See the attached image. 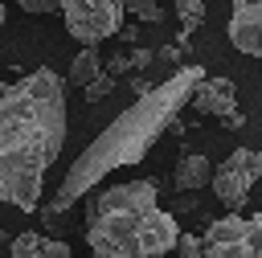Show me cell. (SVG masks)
Here are the masks:
<instances>
[{
  "label": "cell",
  "mask_w": 262,
  "mask_h": 258,
  "mask_svg": "<svg viewBox=\"0 0 262 258\" xmlns=\"http://www.w3.org/2000/svg\"><path fill=\"white\" fill-rule=\"evenodd\" d=\"M201 74H205L201 66H180L172 78H164V86H147L106 131H98V139L70 164V172H66V180L57 184L53 201L41 209L45 221L53 225L57 213H66L78 197H86V192H90L102 176H111L115 168L139 164V160L151 152V143H160V135H164V131L176 123V115L188 106V94H192V86H196Z\"/></svg>",
  "instance_id": "7a4b0ae2"
},
{
  "label": "cell",
  "mask_w": 262,
  "mask_h": 258,
  "mask_svg": "<svg viewBox=\"0 0 262 258\" xmlns=\"http://www.w3.org/2000/svg\"><path fill=\"white\" fill-rule=\"evenodd\" d=\"M188 106H196L201 115H229L233 106H237V86L229 82V78H209V74H201L196 78V86H192V94H188Z\"/></svg>",
  "instance_id": "ba28073f"
},
{
  "label": "cell",
  "mask_w": 262,
  "mask_h": 258,
  "mask_svg": "<svg viewBox=\"0 0 262 258\" xmlns=\"http://www.w3.org/2000/svg\"><path fill=\"white\" fill-rule=\"evenodd\" d=\"M12 258H74V250H70V242H61L53 233L29 229V233L12 238Z\"/></svg>",
  "instance_id": "9c48e42d"
},
{
  "label": "cell",
  "mask_w": 262,
  "mask_h": 258,
  "mask_svg": "<svg viewBox=\"0 0 262 258\" xmlns=\"http://www.w3.org/2000/svg\"><path fill=\"white\" fill-rule=\"evenodd\" d=\"M151 61V49H131V57H127V66H135V70H143Z\"/></svg>",
  "instance_id": "e0dca14e"
},
{
  "label": "cell",
  "mask_w": 262,
  "mask_h": 258,
  "mask_svg": "<svg viewBox=\"0 0 262 258\" xmlns=\"http://www.w3.org/2000/svg\"><path fill=\"white\" fill-rule=\"evenodd\" d=\"M82 90H86V98H90V102H98V98H106V94L115 90V78H111L106 70H98V74H94V78H90Z\"/></svg>",
  "instance_id": "5bb4252c"
},
{
  "label": "cell",
  "mask_w": 262,
  "mask_h": 258,
  "mask_svg": "<svg viewBox=\"0 0 262 258\" xmlns=\"http://www.w3.org/2000/svg\"><path fill=\"white\" fill-rule=\"evenodd\" d=\"M0 238H4V225H0Z\"/></svg>",
  "instance_id": "44dd1931"
},
{
  "label": "cell",
  "mask_w": 262,
  "mask_h": 258,
  "mask_svg": "<svg viewBox=\"0 0 262 258\" xmlns=\"http://www.w3.org/2000/svg\"><path fill=\"white\" fill-rule=\"evenodd\" d=\"M0 29H4V0H0Z\"/></svg>",
  "instance_id": "d6986e66"
},
{
  "label": "cell",
  "mask_w": 262,
  "mask_h": 258,
  "mask_svg": "<svg viewBox=\"0 0 262 258\" xmlns=\"http://www.w3.org/2000/svg\"><path fill=\"white\" fill-rule=\"evenodd\" d=\"M4 90H8V82H4V78H0V94H4Z\"/></svg>",
  "instance_id": "ffe728a7"
},
{
  "label": "cell",
  "mask_w": 262,
  "mask_h": 258,
  "mask_svg": "<svg viewBox=\"0 0 262 258\" xmlns=\"http://www.w3.org/2000/svg\"><path fill=\"white\" fill-rule=\"evenodd\" d=\"M209 172H213V164L196 152H188V156H180V164H176V172H172V184L180 188V192H196V188H205L209 184Z\"/></svg>",
  "instance_id": "30bf717a"
},
{
  "label": "cell",
  "mask_w": 262,
  "mask_h": 258,
  "mask_svg": "<svg viewBox=\"0 0 262 258\" xmlns=\"http://www.w3.org/2000/svg\"><path fill=\"white\" fill-rule=\"evenodd\" d=\"M57 12L66 16V33L82 45H98L123 25V0H61Z\"/></svg>",
  "instance_id": "5b68a950"
},
{
  "label": "cell",
  "mask_w": 262,
  "mask_h": 258,
  "mask_svg": "<svg viewBox=\"0 0 262 258\" xmlns=\"http://www.w3.org/2000/svg\"><path fill=\"white\" fill-rule=\"evenodd\" d=\"M229 41L237 53L262 61V0H233L229 12Z\"/></svg>",
  "instance_id": "52a82bcc"
},
{
  "label": "cell",
  "mask_w": 262,
  "mask_h": 258,
  "mask_svg": "<svg viewBox=\"0 0 262 258\" xmlns=\"http://www.w3.org/2000/svg\"><path fill=\"white\" fill-rule=\"evenodd\" d=\"M258 176H262V152H254V147H233V152L209 172V184H213V192H217L221 205L242 209L246 197H250V188L258 184Z\"/></svg>",
  "instance_id": "8992f818"
},
{
  "label": "cell",
  "mask_w": 262,
  "mask_h": 258,
  "mask_svg": "<svg viewBox=\"0 0 262 258\" xmlns=\"http://www.w3.org/2000/svg\"><path fill=\"white\" fill-rule=\"evenodd\" d=\"M66 147V78L37 66L0 94V201L20 213L41 205L45 172Z\"/></svg>",
  "instance_id": "6da1fadb"
},
{
  "label": "cell",
  "mask_w": 262,
  "mask_h": 258,
  "mask_svg": "<svg viewBox=\"0 0 262 258\" xmlns=\"http://www.w3.org/2000/svg\"><path fill=\"white\" fill-rule=\"evenodd\" d=\"M172 8L180 12L184 33H192L196 25H205V4H201V0H172Z\"/></svg>",
  "instance_id": "7c38bea8"
},
{
  "label": "cell",
  "mask_w": 262,
  "mask_h": 258,
  "mask_svg": "<svg viewBox=\"0 0 262 258\" xmlns=\"http://www.w3.org/2000/svg\"><path fill=\"white\" fill-rule=\"evenodd\" d=\"M25 12H33V16H49V12H57V4L61 0H16Z\"/></svg>",
  "instance_id": "2e32d148"
},
{
  "label": "cell",
  "mask_w": 262,
  "mask_h": 258,
  "mask_svg": "<svg viewBox=\"0 0 262 258\" xmlns=\"http://www.w3.org/2000/svg\"><path fill=\"white\" fill-rule=\"evenodd\" d=\"M123 70H131V66H127V53H123V57H111V61H106V74H123Z\"/></svg>",
  "instance_id": "ac0fdd59"
},
{
  "label": "cell",
  "mask_w": 262,
  "mask_h": 258,
  "mask_svg": "<svg viewBox=\"0 0 262 258\" xmlns=\"http://www.w3.org/2000/svg\"><path fill=\"white\" fill-rule=\"evenodd\" d=\"M94 258H102V254H94Z\"/></svg>",
  "instance_id": "7402d4cb"
},
{
  "label": "cell",
  "mask_w": 262,
  "mask_h": 258,
  "mask_svg": "<svg viewBox=\"0 0 262 258\" xmlns=\"http://www.w3.org/2000/svg\"><path fill=\"white\" fill-rule=\"evenodd\" d=\"M176 258H201V238L196 233H176Z\"/></svg>",
  "instance_id": "9a60e30c"
},
{
  "label": "cell",
  "mask_w": 262,
  "mask_h": 258,
  "mask_svg": "<svg viewBox=\"0 0 262 258\" xmlns=\"http://www.w3.org/2000/svg\"><path fill=\"white\" fill-rule=\"evenodd\" d=\"M201 258H262V213L217 217L201 233Z\"/></svg>",
  "instance_id": "277c9868"
},
{
  "label": "cell",
  "mask_w": 262,
  "mask_h": 258,
  "mask_svg": "<svg viewBox=\"0 0 262 258\" xmlns=\"http://www.w3.org/2000/svg\"><path fill=\"white\" fill-rule=\"evenodd\" d=\"M176 233V217L156 205V180L111 184L86 209V242L102 258H168Z\"/></svg>",
  "instance_id": "3957f363"
},
{
  "label": "cell",
  "mask_w": 262,
  "mask_h": 258,
  "mask_svg": "<svg viewBox=\"0 0 262 258\" xmlns=\"http://www.w3.org/2000/svg\"><path fill=\"white\" fill-rule=\"evenodd\" d=\"M123 12H131V16H139V20H147V25H156V20H164V8H160L156 0H123Z\"/></svg>",
  "instance_id": "4fadbf2b"
},
{
  "label": "cell",
  "mask_w": 262,
  "mask_h": 258,
  "mask_svg": "<svg viewBox=\"0 0 262 258\" xmlns=\"http://www.w3.org/2000/svg\"><path fill=\"white\" fill-rule=\"evenodd\" d=\"M102 70V57H98V45H86L74 61H70V78H66V86H86L94 74Z\"/></svg>",
  "instance_id": "8fae6325"
}]
</instances>
